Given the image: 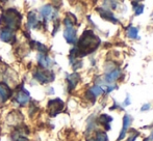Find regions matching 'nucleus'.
I'll return each instance as SVG.
<instances>
[{
    "label": "nucleus",
    "mask_w": 153,
    "mask_h": 141,
    "mask_svg": "<svg viewBox=\"0 0 153 141\" xmlns=\"http://www.w3.org/2000/svg\"><path fill=\"white\" fill-rule=\"evenodd\" d=\"M100 38L94 35L92 30H85L78 40L77 48L71 51V56H85L98 48Z\"/></svg>",
    "instance_id": "1"
},
{
    "label": "nucleus",
    "mask_w": 153,
    "mask_h": 141,
    "mask_svg": "<svg viewBox=\"0 0 153 141\" xmlns=\"http://www.w3.org/2000/svg\"><path fill=\"white\" fill-rule=\"evenodd\" d=\"M21 20H22V16L20 15V12L14 8H10L2 14L0 18V23L6 27L5 29L15 31L20 27Z\"/></svg>",
    "instance_id": "2"
},
{
    "label": "nucleus",
    "mask_w": 153,
    "mask_h": 141,
    "mask_svg": "<svg viewBox=\"0 0 153 141\" xmlns=\"http://www.w3.org/2000/svg\"><path fill=\"white\" fill-rule=\"evenodd\" d=\"M33 77L41 83H48L54 80V74L50 70H36L33 74Z\"/></svg>",
    "instance_id": "3"
},
{
    "label": "nucleus",
    "mask_w": 153,
    "mask_h": 141,
    "mask_svg": "<svg viewBox=\"0 0 153 141\" xmlns=\"http://www.w3.org/2000/svg\"><path fill=\"white\" fill-rule=\"evenodd\" d=\"M64 108V102L59 99L51 100L48 103V110L50 116H55L62 110Z\"/></svg>",
    "instance_id": "4"
},
{
    "label": "nucleus",
    "mask_w": 153,
    "mask_h": 141,
    "mask_svg": "<svg viewBox=\"0 0 153 141\" xmlns=\"http://www.w3.org/2000/svg\"><path fill=\"white\" fill-rule=\"evenodd\" d=\"M0 40L5 43H10V44H13V43L16 40V35H15L13 30L4 28L0 31Z\"/></svg>",
    "instance_id": "5"
},
{
    "label": "nucleus",
    "mask_w": 153,
    "mask_h": 141,
    "mask_svg": "<svg viewBox=\"0 0 153 141\" xmlns=\"http://www.w3.org/2000/svg\"><path fill=\"white\" fill-rule=\"evenodd\" d=\"M64 36L66 38L67 43L69 44H74L76 42V30L73 26H68L66 27L64 31Z\"/></svg>",
    "instance_id": "6"
},
{
    "label": "nucleus",
    "mask_w": 153,
    "mask_h": 141,
    "mask_svg": "<svg viewBox=\"0 0 153 141\" xmlns=\"http://www.w3.org/2000/svg\"><path fill=\"white\" fill-rule=\"evenodd\" d=\"M29 100H30L29 93H27V91L23 90V89H21L16 95V101L18 102L20 105H26L29 102Z\"/></svg>",
    "instance_id": "7"
},
{
    "label": "nucleus",
    "mask_w": 153,
    "mask_h": 141,
    "mask_svg": "<svg viewBox=\"0 0 153 141\" xmlns=\"http://www.w3.org/2000/svg\"><path fill=\"white\" fill-rule=\"evenodd\" d=\"M10 95V89L3 83H0V100L1 102H5Z\"/></svg>",
    "instance_id": "8"
},
{
    "label": "nucleus",
    "mask_w": 153,
    "mask_h": 141,
    "mask_svg": "<svg viewBox=\"0 0 153 141\" xmlns=\"http://www.w3.org/2000/svg\"><path fill=\"white\" fill-rule=\"evenodd\" d=\"M130 123H131V117L129 116V115H125L124 118H123V129L121 131V134H120L119 138H118V140H122L123 138H124L125 134H126V131L129 126H130Z\"/></svg>",
    "instance_id": "9"
},
{
    "label": "nucleus",
    "mask_w": 153,
    "mask_h": 141,
    "mask_svg": "<svg viewBox=\"0 0 153 141\" xmlns=\"http://www.w3.org/2000/svg\"><path fill=\"white\" fill-rule=\"evenodd\" d=\"M79 75L77 74V73H73V74L69 75L68 78H67V80H68V84H69V89H73L75 86H76V84L78 83L79 81Z\"/></svg>",
    "instance_id": "10"
},
{
    "label": "nucleus",
    "mask_w": 153,
    "mask_h": 141,
    "mask_svg": "<svg viewBox=\"0 0 153 141\" xmlns=\"http://www.w3.org/2000/svg\"><path fill=\"white\" fill-rule=\"evenodd\" d=\"M97 10L100 12V16L102 17L103 19H105V20H108V21H111V22H113V23H117L118 22L117 19H116L115 16H114V14H111V12H108V10H102V8H97Z\"/></svg>",
    "instance_id": "11"
},
{
    "label": "nucleus",
    "mask_w": 153,
    "mask_h": 141,
    "mask_svg": "<svg viewBox=\"0 0 153 141\" xmlns=\"http://www.w3.org/2000/svg\"><path fill=\"white\" fill-rule=\"evenodd\" d=\"M120 75H121V70H111V72H109L108 74L105 76V81L108 82V83L114 82V81H116L118 78H119Z\"/></svg>",
    "instance_id": "12"
},
{
    "label": "nucleus",
    "mask_w": 153,
    "mask_h": 141,
    "mask_svg": "<svg viewBox=\"0 0 153 141\" xmlns=\"http://www.w3.org/2000/svg\"><path fill=\"white\" fill-rule=\"evenodd\" d=\"M102 93H103V90L100 86H93L92 88H90V90L88 91V95L92 97L93 98L92 100H93V102H94L95 99H96L98 95H100Z\"/></svg>",
    "instance_id": "13"
},
{
    "label": "nucleus",
    "mask_w": 153,
    "mask_h": 141,
    "mask_svg": "<svg viewBox=\"0 0 153 141\" xmlns=\"http://www.w3.org/2000/svg\"><path fill=\"white\" fill-rule=\"evenodd\" d=\"M38 60H39V63H40L41 67L45 68V69H46V68H49L51 65V59L49 58L48 56H46L45 54H40Z\"/></svg>",
    "instance_id": "14"
},
{
    "label": "nucleus",
    "mask_w": 153,
    "mask_h": 141,
    "mask_svg": "<svg viewBox=\"0 0 153 141\" xmlns=\"http://www.w3.org/2000/svg\"><path fill=\"white\" fill-rule=\"evenodd\" d=\"M41 15H42L44 18H51V15H52V6L51 5H45L41 8Z\"/></svg>",
    "instance_id": "15"
},
{
    "label": "nucleus",
    "mask_w": 153,
    "mask_h": 141,
    "mask_svg": "<svg viewBox=\"0 0 153 141\" xmlns=\"http://www.w3.org/2000/svg\"><path fill=\"white\" fill-rule=\"evenodd\" d=\"M28 26L29 27H36V24H38V20H36V12H30L28 14Z\"/></svg>",
    "instance_id": "16"
},
{
    "label": "nucleus",
    "mask_w": 153,
    "mask_h": 141,
    "mask_svg": "<svg viewBox=\"0 0 153 141\" xmlns=\"http://www.w3.org/2000/svg\"><path fill=\"white\" fill-rule=\"evenodd\" d=\"M111 120H113V118H111V116H108V115H105V114L101 115L100 118H99V121H100V123H104L105 127H106V129H107V130H108L109 128H111V127H109L108 123H111Z\"/></svg>",
    "instance_id": "17"
},
{
    "label": "nucleus",
    "mask_w": 153,
    "mask_h": 141,
    "mask_svg": "<svg viewBox=\"0 0 153 141\" xmlns=\"http://www.w3.org/2000/svg\"><path fill=\"white\" fill-rule=\"evenodd\" d=\"M88 141H107V135L104 133V132H97L95 139L94 140L88 139Z\"/></svg>",
    "instance_id": "18"
},
{
    "label": "nucleus",
    "mask_w": 153,
    "mask_h": 141,
    "mask_svg": "<svg viewBox=\"0 0 153 141\" xmlns=\"http://www.w3.org/2000/svg\"><path fill=\"white\" fill-rule=\"evenodd\" d=\"M32 45H33V46H36V49H38V50L40 51L41 53H43V54H45V53L48 52V49L46 48V46H45V45H42L41 43L32 42Z\"/></svg>",
    "instance_id": "19"
},
{
    "label": "nucleus",
    "mask_w": 153,
    "mask_h": 141,
    "mask_svg": "<svg viewBox=\"0 0 153 141\" xmlns=\"http://www.w3.org/2000/svg\"><path fill=\"white\" fill-rule=\"evenodd\" d=\"M127 35H128L129 37H131V38H137V29L132 26L128 27V29H127Z\"/></svg>",
    "instance_id": "20"
},
{
    "label": "nucleus",
    "mask_w": 153,
    "mask_h": 141,
    "mask_svg": "<svg viewBox=\"0 0 153 141\" xmlns=\"http://www.w3.org/2000/svg\"><path fill=\"white\" fill-rule=\"evenodd\" d=\"M132 133L133 134L129 136V138H128V140H127V141H134L137 138V136H139V133H137V132H135V131H132Z\"/></svg>",
    "instance_id": "21"
},
{
    "label": "nucleus",
    "mask_w": 153,
    "mask_h": 141,
    "mask_svg": "<svg viewBox=\"0 0 153 141\" xmlns=\"http://www.w3.org/2000/svg\"><path fill=\"white\" fill-rule=\"evenodd\" d=\"M144 10V5H139V7L137 8V12H135V15H141Z\"/></svg>",
    "instance_id": "22"
},
{
    "label": "nucleus",
    "mask_w": 153,
    "mask_h": 141,
    "mask_svg": "<svg viewBox=\"0 0 153 141\" xmlns=\"http://www.w3.org/2000/svg\"><path fill=\"white\" fill-rule=\"evenodd\" d=\"M149 108H150L149 104H146V105H145V106H144V107H143V108H142V110H143V111H144V110H147V109H149Z\"/></svg>",
    "instance_id": "23"
},
{
    "label": "nucleus",
    "mask_w": 153,
    "mask_h": 141,
    "mask_svg": "<svg viewBox=\"0 0 153 141\" xmlns=\"http://www.w3.org/2000/svg\"><path fill=\"white\" fill-rule=\"evenodd\" d=\"M129 104V95H127L126 100H125V106H127Z\"/></svg>",
    "instance_id": "24"
}]
</instances>
